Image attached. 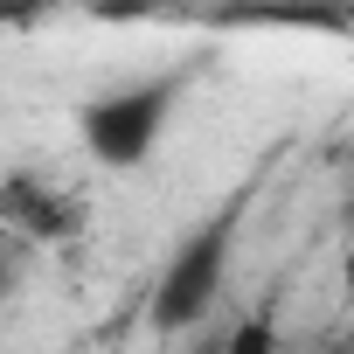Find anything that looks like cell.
I'll use <instances>...</instances> for the list:
<instances>
[{
  "label": "cell",
  "mask_w": 354,
  "mask_h": 354,
  "mask_svg": "<svg viewBox=\"0 0 354 354\" xmlns=\"http://www.w3.org/2000/svg\"><path fill=\"white\" fill-rule=\"evenodd\" d=\"M174 111H181V77H139V84H118V91H97L84 111H77V139L97 167L111 174H132L160 153Z\"/></svg>",
  "instance_id": "1"
},
{
  "label": "cell",
  "mask_w": 354,
  "mask_h": 354,
  "mask_svg": "<svg viewBox=\"0 0 354 354\" xmlns=\"http://www.w3.org/2000/svg\"><path fill=\"white\" fill-rule=\"evenodd\" d=\"M230 250H236V209L209 216L202 230L174 243V257L160 264V285H153V326H167V333L202 326L230 285Z\"/></svg>",
  "instance_id": "2"
},
{
  "label": "cell",
  "mask_w": 354,
  "mask_h": 354,
  "mask_svg": "<svg viewBox=\"0 0 354 354\" xmlns=\"http://www.w3.org/2000/svg\"><path fill=\"white\" fill-rule=\"evenodd\" d=\"M0 216H8V230L28 236V243H63V236L84 223L77 195H63L56 181H35L28 167H15L8 181H0Z\"/></svg>",
  "instance_id": "3"
},
{
  "label": "cell",
  "mask_w": 354,
  "mask_h": 354,
  "mask_svg": "<svg viewBox=\"0 0 354 354\" xmlns=\"http://www.w3.org/2000/svg\"><path fill=\"white\" fill-rule=\"evenodd\" d=\"M340 285H347V299H354V243H347V257H340Z\"/></svg>",
  "instance_id": "4"
},
{
  "label": "cell",
  "mask_w": 354,
  "mask_h": 354,
  "mask_svg": "<svg viewBox=\"0 0 354 354\" xmlns=\"http://www.w3.org/2000/svg\"><path fill=\"white\" fill-rule=\"evenodd\" d=\"M139 8H195V0H139Z\"/></svg>",
  "instance_id": "5"
}]
</instances>
